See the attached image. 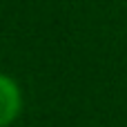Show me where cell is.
Returning a JSON list of instances; mask_svg holds the SVG:
<instances>
[{
    "label": "cell",
    "instance_id": "obj_1",
    "mask_svg": "<svg viewBox=\"0 0 127 127\" xmlns=\"http://www.w3.org/2000/svg\"><path fill=\"white\" fill-rule=\"evenodd\" d=\"M18 107H20V94L16 83L9 80L7 76H0V127L13 121Z\"/></svg>",
    "mask_w": 127,
    "mask_h": 127
}]
</instances>
